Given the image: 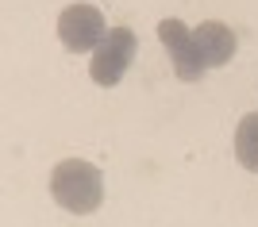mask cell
Returning <instances> with one entry per match:
<instances>
[{
  "label": "cell",
  "instance_id": "6da1fadb",
  "mask_svg": "<svg viewBox=\"0 0 258 227\" xmlns=\"http://www.w3.org/2000/svg\"><path fill=\"white\" fill-rule=\"evenodd\" d=\"M50 196L66 212L74 216H89L97 212L100 200H104V177L93 162L85 158H66L50 170Z\"/></svg>",
  "mask_w": 258,
  "mask_h": 227
},
{
  "label": "cell",
  "instance_id": "7a4b0ae2",
  "mask_svg": "<svg viewBox=\"0 0 258 227\" xmlns=\"http://www.w3.org/2000/svg\"><path fill=\"white\" fill-rule=\"evenodd\" d=\"M135 54H139V39H135V31H131V27H108L104 43L93 50L89 77H93L97 85H104V89L119 85L123 73L131 69V62H135Z\"/></svg>",
  "mask_w": 258,
  "mask_h": 227
},
{
  "label": "cell",
  "instance_id": "3957f363",
  "mask_svg": "<svg viewBox=\"0 0 258 227\" xmlns=\"http://www.w3.org/2000/svg\"><path fill=\"white\" fill-rule=\"evenodd\" d=\"M108 35L104 12L97 4H70V8L58 16V39H62L66 50L74 54H85V50H97Z\"/></svg>",
  "mask_w": 258,
  "mask_h": 227
},
{
  "label": "cell",
  "instance_id": "277c9868",
  "mask_svg": "<svg viewBox=\"0 0 258 227\" xmlns=\"http://www.w3.org/2000/svg\"><path fill=\"white\" fill-rule=\"evenodd\" d=\"M158 39H162V46L170 50V62H173V69H177V77H181V81H201V73H205L208 65H205V58H201L197 35L189 31L181 20H162Z\"/></svg>",
  "mask_w": 258,
  "mask_h": 227
},
{
  "label": "cell",
  "instance_id": "5b68a950",
  "mask_svg": "<svg viewBox=\"0 0 258 227\" xmlns=\"http://www.w3.org/2000/svg\"><path fill=\"white\" fill-rule=\"evenodd\" d=\"M197 46H201V58H205L208 69H216V65H227L231 58H235V31L227 27V23L220 20H205L201 27H197Z\"/></svg>",
  "mask_w": 258,
  "mask_h": 227
},
{
  "label": "cell",
  "instance_id": "8992f818",
  "mask_svg": "<svg viewBox=\"0 0 258 227\" xmlns=\"http://www.w3.org/2000/svg\"><path fill=\"white\" fill-rule=\"evenodd\" d=\"M235 158L243 170L258 173V112H247L235 127Z\"/></svg>",
  "mask_w": 258,
  "mask_h": 227
}]
</instances>
